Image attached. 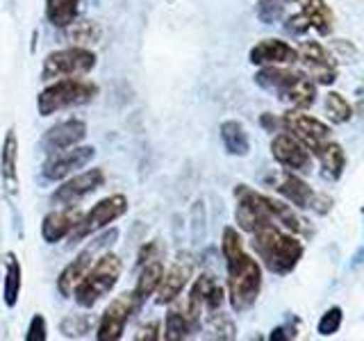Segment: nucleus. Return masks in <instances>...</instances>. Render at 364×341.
<instances>
[{
	"instance_id": "1",
	"label": "nucleus",
	"mask_w": 364,
	"mask_h": 341,
	"mask_svg": "<svg viewBox=\"0 0 364 341\" xmlns=\"http://www.w3.org/2000/svg\"><path fill=\"white\" fill-rule=\"evenodd\" d=\"M221 253L228 271V301L235 312H246L255 305L262 291V269L244 250L242 234L235 227H223Z\"/></svg>"
},
{
	"instance_id": "2",
	"label": "nucleus",
	"mask_w": 364,
	"mask_h": 341,
	"mask_svg": "<svg viewBox=\"0 0 364 341\" xmlns=\"http://www.w3.org/2000/svg\"><path fill=\"white\" fill-rule=\"evenodd\" d=\"M250 237H253L250 244H253L262 264L271 273H276V276H289V273L299 266V261L305 253V246L301 239L284 232L278 223L262 225L259 230L250 232Z\"/></svg>"
},
{
	"instance_id": "3",
	"label": "nucleus",
	"mask_w": 364,
	"mask_h": 341,
	"mask_svg": "<svg viewBox=\"0 0 364 341\" xmlns=\"http://www.w3.org/2000/svg\"><path fill=\"white\" fill-rule=\"evenodd\" d=\"M255 85L276 94L282 102L296 109L312 107L316 100V85L312 80L282 66H262L255 73Z\"/></svg>"
},
{
	"instance_id": "4",
	"label": "nucleus",
	"mask_w": 364,
	"mask_h": 341,
	"mask_svg": "<svg viewBox=\"0 0 364 341\" xmlns=\"http://www.w3.org/2000/svg\"><path fill=\"white\" fill-rule=\"evenodd\" d=\"M98 85L85 77H62L39 91L37 109L39 117H50V114L89 105L98 96Z\"/></svg>"
},
{
	"instance_id": "5",
	"label": "nucleus",
	"mask_w": 364,
	"mask_h": 341,
	"mask_svg": "<svg viewBox=\"0 0 364 341\" xmlns=\"http://www.w3.org/2000/svg\"><path fill=\"white\" fill-rule=\"evenodd\" d=\"M123 273V261L119 255L114 253H102L94 259V264L89 266V271L82 276V280L77 282V287L73 291V298L80 307L91 310L96 303H100L105 296L117 287V282Z\"/></svg>"
},
{
	"instance_id": "6",
	"label": "nucleus",
	"mask_w": 364,
	"mask_h": 341,
	"mask_svg": "<svg viewBox=\"0 0 364 341\" xmlns=\"http://www.w3.org/2000/svg\"><path fill=\"white\" fill-rule=\"evenodd\" d=\"M96 68V53L85 45H68L55 50L43 60L41 77L43 80H62V77H85Z\"/></svg>"
},
{
	"instance_id": "7",
	"label": "nucleus",
	"mask_w": 364,
	"mask_h": 341,
	"mask_svg": "<svg viewBox=\"0 0 364 341\" xmlns=\"http://www.w3.org/2000/svg\"><path fill=\"white\" fill-rule=\"evenodd\" d=\"M237 207H235V221L244 232H255L262 225L276 223L271 212V196H264L246 185H239L235 189Z\"/></svg>"
},
{
	"instance_id": "8",
	"label": "nucleus",
	"mask_w": 364,
	"mask_h": 341,
	"mask_svg": "<svg viewBox=\"0 0 364 341\" xmlns=\"http://www.w3.org/2000/svg\"><path fill=\"white\" fill-rule=\"evenodd\" d=\"M125 212H128V198L123 193H114V196L102 198L87 214H82V219H80L75 230L71 232V244H80L82 239H89L91 234L105 230L109 223L121 219Z\"/></svg>"
},
{
	"instance_id": "9",
	"label": "nucleus",
	"mask_w": 364,
	"mask_h": 341,
	"mask_svg": "<svg viewBox=\"0 0 364 341\" xmlns=\"http://www.w3.org/2000/svg\"><path fill=\"white\" fill-rule=\"evenodd\" d=\"M280 123H282V128L289 134H294L312 155L321 153L323 146L333 139V130H330L323 121L310 117V114L289 112V114H284Z\"/></svg>"
},
{
	"instance_id": "10",
	"label": "nucleus",
	"mask_w": 364,
	"mask_h": 341,
	"mask_svg": "<svg viewBox=\"0 0 364 341\" xmlns=\"http://www.w3.org/2000/svg\"><path fill=\"white\" fill-rule=\"evenodd\" d=\"M105 185V170L102 168H87L82 173H75L71 178H64L62 185L53 191V205L57 207H75L80 200H85L94 191Z\"/></svg>"
},
{
	"instance_id": "11",
	"label": "nucleus",
	"mask_w": 364,
	"mask_h": 341,
	"mask_svg": "<svg viewBox=\"0 0 364 341\" xmlns=\"http://www.w3.org/2000/svg\"><path fill=\"white\" fill-rule=\"evenodd\" d=\"M225 303V291L219 282H216L214 276H208L203 273L196 280H193L189 296L185 301L187 312L196 318L198 323H203L205 316H210L212 312H219Z\"/></svg>"
},
{
	"instance_id": "12",
	"label": "nucleus",
	"mask_w": 364,
	"mask_h": 341,
	"mask_svg": "<svg viewBox=\"0 0 364 341\" xmlns=\"http://www.w3.org/2000/svg\"><path fill=\"white\" fill-rule=\"evenodd\" d=\"M276 191L284 200H289L291 205H296V207H301V210H314L316 214L330 212V198L316 193L305 180L294 175V170H287V173L278 175Z\"/></svg>"
},
{
	"instance_id": "13",
	"label": "nucleus",
	"mask_w": 364,
	"mask_h": 341,
	"mask_svg": "<svg viewBox=\"0 0 364 341\" xmlns=\"http://www.w3.org/2000/svg\"><path fill=\"white\" fill-rule=\"evenodd\" d=\"M134 312H136V305H134L132 291H123L121 296H117L100 316L98 328H96V339L98 341H119Z\"/></svg>"
},
{
	"instance_id": "14",
	"label": "nucleus",
	"mask_w": 364,
	"mask_h": 341,
	"mask_svg": "<svg viewBox=\"0 0 364 341\" xmlns=\"http://www.w3.org/2000/svg\"><path fill=\"white\" fill-rule=\"evenodd\" d=\"M96 157V148L94 146H71L64 148V151L50 153L48 159L43 162L41 173L46 180L53 182H62L64 178L73 175L75 170H82L91 159Z\"/></svg>"
},
{
	"instance_id": "15",
	"label": "nucleus",
	"mask_w": 364,
	"mask_h": 341,
	"mask_svg": "<svg viewBox=\"0 0 364 341\" xmlns=\"http://www.w3.org/2000/svg\"><path fill=\"white\" fill-rule=\"evenodd\" d=\"M193 276V259L187 253H180L178 259L171 264L168 269H164V276L159 287L155 291V303L157 305H168L180 298L182 289L187 287V282Z\"/></svg>"
},
{
	"instance_id": "16",
	"label": "nucleus",
	"mask_w": 364,
	"mask_h": 341,
	"mask_svg": "<svg viewBox=\"0 0 364 341\" xmlns=\"http://www.w3.org/2000/svg\"><path fill=\"white\" fill-rule=\"evenodd\" d=\"M271 155L280 166H284L287 170H294V173H307L312 166V159H310V153H307V148L289 132H280V134L273 136Z\"/></svg>"
},
{
	"instance_id": "17",
	"label": "nucleus",
	"mask_w": 364,
	"mask_h": 341,
	"mask_svg": "<svg viewBox=\"0 0 364 341\" xmlns=\"http://www.w3.org/2000/svg\"><path fill=\"white\" fill-rule=\"evenodd\" d=\"M299 60L318 85H333L337 80V64L318 41H305L299 50Z\"/></svg>"
},
{
	"instance_id": "18",
	"label": "nucleus",
	"mask_w": 364,
	"mask_h": 341,
	"mask_svg": "<svg viewBox=\"0 0 364 341\" xmlns=\"http://www.w3.org/2000/svg\"><path fill=\"white\" fill-rule=\"evenodd\" d=\"M87 136V123L80 119H66L55 123L50 130H46V134L41 136V146L46 153H57L64 151V148H71L82 144Z\"/></svg>"
},
{
	"instance_id": "19",
	"label": "nucleus",
	"mask_w": 364,
	"mask_h": 341,
	"mask_svg": "<svg viewBox=\"0 0 364 341\" xmlns=\"http://www.w3.org/2000/svg\"><path fill=\"white\" fill-rule=\"evenodd\" d=\"M250 64L255 66H284L299 62V50L280 39H264L255 43L248 53Z\"/></svg>"
},
{
	"instance_id": "20",
	"label": "nucleus",
	"mask_w": 364,
	"mask_h": 341,
	"mask_svg": "<svg viewBox=\"0 0 364 341\" xmlns=\"http://www.w3.org/2000/svg\"><path fill=\"white\" fill-rule=\"evenodd\" d=\"M200 330V323L193 318L185 303H168V312H166V318H164V330H162V339L166 341H182V339H189L193 337V332H198Z\"/></svg>"
},
{
	"instance_id": "21",
	"label": "nucleus",
	"mask_w": 364,
	"mask_h": 341,
	"mask_svg": "<svg viewBox=\"0 0 364 341\" xmlns=\"http://www.w3.org/2000/svg\"><path fill=\"white\" fill-rule=\"evenodd\" d=\"M80 219H82V214L75 207H64L46 214L41 221V237L46 239V244H60L64 237H71Z\"/></svg>"
},
{
	"instance_id": "22",
	"label": "nucleus",
	"mask_w": 364,
	"mask_h": 341,
	"mask_svg": "<svg viewBox=\"0 0 364 341\" xmlns=\"http://www.w3.org/2000/svg\"><path fill=\"white\" fill-rule=\"evenodd\" d=\"M100 244L102 242H96L94 246H89V248H85L82 253H80L71 264H66L64 269H62V273H60V278H57V291H60L64 298L66 296H73V291H75V287H77V282L82 280V276L89 271V266L94 264V255L98 253V248H100ZM102 255V253H100Z\"/></svg>"
},
{
	"instance_id": "23",
	"label": "nucleus",
	"mask_w": 364,
	"mask_h": 341,
	"mask_svg": "<svg viewBox=\"0 0 364 341\" xmlns=\"http://www.w3.org/2000/svg\"><path fill=\"white\" fill-rule=\"evenodd\" d=\"M0 175H3L5 189L16 196L18 193V136L14 130L5 134L3 153H0Z\"/></svg>"
},
{
	"instance_id": "24",
	"label": "nucleus",
	"mask_w": 364,
	"mask_h": 341,
	"mask_svg": "<svg viewBox=\"0 0 364 341\" xmlns=\"http://www.w3.org/2000/svg\"><path fill=\"white\" fill-rule=\"evenodd\" d=\"M162 276H164V264L159 259H153V261H148V264L141 266V273H139V278H136L134 291H132L136 310H141L144 303L148 298H153L157 287H159V282H162Z\"/></svg>"
},
{
	"instance_id": "25",
	"label": "nucleus",
	"mask_w": 364,
	"mask_h": 341,
	"mask_svg": "<svg viewBox=\"0 0 364 341\" xmlns=\"http://www.w3.org/2000/svg\"><path fill=\"white\" fill-rule=\"evenodd\" d=\"M301 11L321 37H328L335 30V14L333 9L326 5V0H301Z\"/></svg>"
},
{
	"instance_id": "26",
	"label": "nucleus",
	"mask_w": 364,
	"mask_h": 341,
	"mask_svg": "<svg viewBox=\"0 0 364 341\" xmlns=\"http://www.w3.org/2000/svg\"><path fill=\"white\" fill-rule=\"evenodd\" d=\"M221 141L228 155L246 157L250 153V136L239 121H223L221 123Z\"/></svg>"
},
{
	"instance_id": "27",
	"label": "nucleus",
	"mask_w": 364,
	"mask_h": 341,
	"mask_svg": "<svg viewBox=\"0 0 364 341\" xmlns=\"http://www.w3.org/2000/svg\"><path fill=\"white\" fill-rule=\"evenodd\" d=\"M82 0H46V16L55 28H68L80 14Z\"/></svg>"
},
{
	"instance_id": "28",
	"label": "nucleus",
	"mask_w": 364,
	"mask_h": 341,
	"mask_svg": "<svg viewBox=\"0 0 364 341\" xmlns=\"http://www.w3.org/2000/svg\"><path fill=\"white\" fill-rule=\"evenodd\" d=\"M316 157L321 159V166H323L328 178H333V180L341 178V173H344V166H346V155H344V151H341V146L337 141L330 139L323 146V151L318 153Z\"/></svg>"
},
{
	"instance_id": "29",
	"label": "nucleus",
	"mask_w": 364,
	"mask_h": 341,
	"mask_svg": "<svg viewBox=\"0 0 364 341\" xmlns=\"http://www.w3.org/2000/svg\"><path fill=\"white\" fill-rule=\"evenodd\" d=\"M64 30L71 34L73 45H85V48H89L91 43H98V39H100V28L94 21H77L75 18L71 26Z\"/></svg>"
},
{
	"instance_id": "30",
	"label": "nucleus",
	"mask_w": 364,
	"mask_h": 341,
	"mask_svg": "<svg viewBox=\"0 0 364 341\" xmlns=\"http://www.w3.org/2000/svg\"><path fill=\"white\" fill-rule=\"evenodd\" d=\"M18 293H21V264H18V259L14 255H9L7 271H5V289H3L5 305L7 307H16Z\"/></svg>"
},
{
	"instance_id": "31",
	"label": "nucleus",
	"mask_w": 364,
	"mask_h": 341,
	"mask_svg": "<svg viewBox=\"0 0 364 341\" xmlns=\"http://www.w3.org/2000/svg\"><path fill=\"white\" fill-rule=\"evenodd\" d=\"M326 114H328V119L341 125V123H346L350 121L353 117V107L348 105V100L337 94V91H330V94L326 96Z\"/></svg>"
},
{
	"instance_id": "32",
	"label": "nucleus",
	"mask_w": 364,
	"mask_h": 341,
	"mask_svg": "<svg viewBox=\"0 0 364 341\" xmlns=\"http://www.w3.org/2000/svg\"><path fill=\"white\" fill-rule=\"evenodd\" d=\"M208 323H210V330H212V337L214 339H235L237 330H235V323L228 318L221 310L219 312H212L208 316Z\"/></svg>"
},
{
	"instance_id": "33",
	"label": "nucleus",
	"mask_w": 364,
	"mask_h": 341,
	"mask_svg": "<svg viewBox=\"0 0 364 341\" xmlns=\"http://www.w3.org/2000/svg\"><path fill=\"white\" fill-rule=\"evenodd\" d=\"M341 318H344V314H341V307H330V310L318 318V325H316V332L321 337H330L335 335L339 325H341Z\"/></svg>"
},
{
	"instance_id": "34",
	"label": "nucleus",
	"mask_w": 364,
	"mask_h": 341,
	"mask_svg": "<svg viewBox=\"0 0 364 341\" xmlns=\"http://www.w3.org/2000/svg\"><path fill=\"white\" fill-rule=\"evenodd\" d=\"M284 11V0H262L257 5V16L262 23H273L282 16Z\"/></svg>"
},
{
	"instance_id": "35",
	"label": "nucleus",
	"mask_w": 364,
	"mask_h": 341,
	"mask_svg": "<svg viewBox=\"0 0 364 341\" xmlns=\"http://www.w3.org/2000/svg\"><path fill=\"white\" fill-rule=\"evenodd\" d=\"M46 339H48V325H46V318H43V314H34L30 325H28L26 341H46Z\"/></svg>"
},
{
	"instance_id": "36",
	"label": "nucleus",
	"mask_w": 364,
	"mask_h": 341,
	"mask_svg": "<svg viewBox=\"0 0 364 341\" xmlns=\"http://www.w3.org/2000/svg\"><path fill=\"white\" fill-rule=\"evenodd\" d=\"M287 32L296 34V37H301V34H305L307 30H310V23H307V18L303 16V11H299V14H294L287 18Z\"/></svg>"
},
{
	"instance_id": "37",
	"label": "nucleus",
	"mask_w": 364,
	"mask_h": 341,
	"mask_svg": "<svg viewBox=\"0 0 364 341\" xmlns=\"http://www.w3.org/2000/svg\"><path fill=\"white\" fill-rule=\"evenodd\" d=\"M162 325H159L157 321H151V323H146L144 328H139V332H136V341H157V339H162Z\"/></svg>"
},
{
	"instance_id": "38",
	"label": "nucleus",
	"mask_w": 364,
	"mask_h": 341,
	"mask_svg": "<svg viewBox=\"0 0 364 341\" xmlns=\"http://www.w3.org/2000/svg\"><path fill=\"white\" fill-rule=\"evenodd\" d=\"M157 259V244L155 242H148L139 248V253H136V266H144L148 261Z\"/></svg>"
},
{
	"instance_id": "39",
	"label": "nucleus",
	"mask_w": 364,
	"mask_h": 341,
	"mask_svg": "<svg viewBox=\"0 0 364 341\" xmlns=\"http://www.w3.org/2000/svg\"><path fill=\"white\" fill-rule=\"evenodd\" d=\"M294 337H296L294 330L289 332V328H284V325L276 328V330H273V332H271V339H273V341H278V339H294Z\"/></svg>"
}]
</instances>
